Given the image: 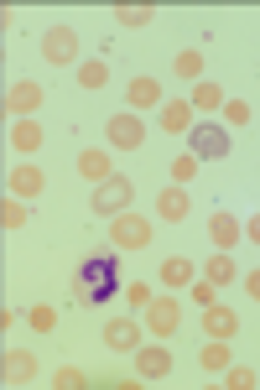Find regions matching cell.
Instances as JSON below:
<instances>
[{
	"label": "cell",
	"mask_w": 260,
	"mask_h": 390,
	"mask_svg": "<svg viewBox=\"0 0 260 390\" xmlns=\"http://www.w3.org/2000/svg\"><path fill=\"white\" fill-rule=\"evenodd\" d=\"M250 239H255V245H260V219H250Z\"/></svg>",
	"instance_id": "cell-29"
},
{
	"label": "cell",
	"mask_w": 260,
	"mask_h": 390,
	"mask_svg": "<svg viewBox=\"0 0 260 390\" xmlns=\"http://www.w3.org/2000/svg\"><path fill=\"white\" fill-rule=\"evenodd\" d=\"M214 104H219V89L203 84V89H198V110H214Z\"/></svg>",
	"instance_id": "cell-25"
},
{
	"label": "cell",
	"mask_w": 260,
	"mask_h": 390,
	"mask_svg": "<svg viewBox=\"0 0 260 390\" xmlns=\"http://www.w3.org/2000/svg\"><path fill=\"white\" fill-rule=\"evenodd\" d=\"M151 328L162 333V339L177 333V302H151Z\"/></svg>",
	"instance_id": "cell-9"
},
{
	"label": "cell",
	"mask_w": 260,
	"mask_h": 390,
	"mask_svg": "<svg viewBox=\"0 0 260 390\" xmlns=\"http://www.w3.org/2000/svg\"><path fill=\"white\" fill-rule=\"evenodd\" d=\"M156 99V84L151 78H141V84H130V104H151Z\"/></svg>",
	"instance_id": "cell-21"
},
{
	"label": "cell",
	"mask_w": 260,
	"mask_h": 390,
	"mask_svg": "<svg viewBox=\"0 0 260 390\" xmlns=\"http://www.w3.org/2000/svg\"><path fill=\"white\" fill-rule=\"evenodd\" d=\"M156 208H162V219H188V193H182V187H167Z\"/></svg>",
	"instance_id": "cell-10"
},
{
	"label": "cell",
	"mask_w": 260,
	"mask_h": 390,
	"mask_svg": "<svg viewBox=\"0 0 260 390\" xmlns=\"http://www.w3.org/2000/svg\"><path fill=\"white\" fill-rule=\"evenodd\" d=\"M141 375H167V354L162 348H146V354H141Z\"/></svg>",
	"instance_id": "cell-20"
},
{
	"label": "cell",
	"mask_w": 260,
	"mask_h": 390,
	"mask_svg": "<svg viewBox=\"0 0 260 390\" xmlns=\"http://www.w3.org/2000/svg\"><path fill=\"white\" fill-rule=\"evenodd\" d=\"M245 291H250V297L260 302V271H250V276H245Z\"/></svg>",
	"instance_id": "cell-28"
},
{
	"label": "cell",
	"mask_w": 260,
	"mask_h": 390,
	"mask_svg": "<svg viewBox=\"0 0 260 390\" xmlns=\"http://www.w3.org/2000/svg\"><path fill=\"white\" fill-rule=\"evenodd\" d=\"M52 322H58V317H52V313H47V307H32V328H42V333H47V328H52Z\"/></svg>",
	"instance_id": "cell-26"
},
{
	"label": "cell",
	"mask_w": 260,
	"mask_h": 390,
	"mask_svg": "<svg viewBox=\"0 0 260 390\" xmlns=\"http://www.w3.org/2000/svg\"><path fill=\"white\" fill-rule=\"evenodd\" d=\"M78 78H84L89 89H99L104 84V63H84V73H78Z\"/></svg>",
	"instance_id": "cell-24"
},
{
	"label": "cell",
	"mask_w": 260,
	"mask_h": 390,
	"mask_svg": "<svg viewBox=\"0 0 260 390\" xmlns=\"http://www.w3.org/2000/svg\"><path fill=\"white\" fill-rule=\"evenodd\" d=\"M224 365H229V348H224V344H208V348H203V370H214V375H219Z\"/></svg>",
	"instance_id": "cell-17"
},
{
	"label": "cell",
	"mask_w": 260,
	"mask_h": 390,
	"mask_svg": "<svg viewBox=\"0 0 260 390\" xmlns=\"http://www.w3.org/2000/svg\"><path fill=\"white\" fill-rule=\"evenodd\" d=\"M208 234H214V245H219V250H229L234 239H240V224H234L229 213H214V219H208Z\"/></svg>",
	"instance_id": "cell-7"
},
{
	"label": "cell",
	"mask_w": 260,
	"mask_h": 390,
	"mask_svg": "<svg viewBox=\"0 0 260 390\" xmlns=\"http://www.w3.org/2000/svg\"><path fill=\"white\" fill-rule=\"evenodd\" d=\"M115 291H120L115 255H84V260H78V297L84 302H110Z\"/></svg>",
	"instance_id": "cell-1"
},
{
	"label": "cell",
	"mask_w": 260,
	"mask_h": 390,
	"mask_svg": "<svg viewBox=\"0 0 260 390\" xmlns=\"http://www.w3.org/2000/svg\"><path fill=\"white\" fill-rule=\"evenodd\" d=\"M188 276H193V260H167V265H162V281H167V287H182Z\"/></svg>",
	"instance_id": "cell-15"
},
{
	"label": "cell",
	"mask_w": 260,
	"mask_h": 390,
	"mask_svg": "<svg viewBox=\"0 0 260 390\" xmlns=\"http://www.w3.org/2000/svg\"><path fill=\"white\" fill-rule=\"evenodd\" d=\"M32 375H37V359L32 354H21V348L6 354V380H32Z\"/></svg>",
	"instance_id": "cell-11"
},
{
	"label": "cell",
	"mask_w": 260,
	"mask_h": 390,
	"mask_svg": "<svg viewBox=\"0 0 260 390\" xmlns=\"http://www.w3.org/2000/svg\"><path fill=\"white\" fill-rule=\"evenodd\" d=\"M42 52H47L52 63H68V58H73V32H68V26H58V32L42 42Z\"/></svg>",
	"instance_id": "cell-8"
},
{
	"label": "cell",
	"mask_w": 260,
	"mask_h": 390,
	"mask_svg": "<svg viewBox=\"0 0 260 390\" xmlns=\"http://www.w3.org/2000/svg\"><path fill=\"white\" fill-rule=\"evenodd\" d=\"M130 198V182L125 177H104V187L94 193V213H120Z\"/></svg>",
	"instance_id": "cell-4"
},
{
	"label": "cell",
	"mask_w": 260,
	"mask_h": 390,
	"mask_svg": "<svg viewBox=\"0 0 260 390\" xmlns=\"http://www.w3.org/2000/svg\"><path fill=\"white\" fill-rule=\"evenodd\" d=\"M120 21H125V26H146L151 11H120Z\"/></svg>",
	"instance_id": "cell-27"
},
{
	"label": "cell",
	"mask_w": 260,
	"mask_h": 390,
	"mask_svg": "<svg viewBox=\"0 0 260 390\" xmlns=\"http://www.w3.org/2000/svg\"><path fill=\"white\" fill-rule=\"evenodd\" d=\"M198 68H203L198 52H182V58H177V73H182V78H198Z\"/></svg>",
	"instance_id": "cell-22"
},
{
	"label": "cell",
	"mask_w": 260,
	"mask_h": 390,
	"mask_svg": "<svg viewBox=\"0 0 260 390\" xmlns=\"http://www.w3.org/2000/svg\"><path fill=\"white\" fill-rule=\"evenodd\" d=\"M11 187H16V193H37V187H42V172H32V167H21L16 177H11Z\"/></svg>",
	"instance_id": "cell-19"
},
{
	"label": "cell",
	"mask_w": 260,
	"mask_h": 390,
	"mask_svg": "<svg viewBox=\"0 0 260 390\" xmlns=\"http://www.w3.org/2000/svg\"><path fill=\"white\" fill-rule=\"evenodd\" d=\"M115 245L120 250H146L151 245V224L141 219V213H120V219H115Z\"/></svg>",
	"instance_id": "cell-2"
},
{
	"label": "cell",
	"mask_w": 260,
	"mask_h": 390,
	"mask_svg": "<svg viewBox=\"0 0 260 390\" xmlns=\"http://www.w3.org/2000/svg\"><path fill=\"white\" fill-rule=\"evenodd\" d=\"M188 115H193V110H188V104H167V115H162V125H167V130H188Z\"/></svg>",
	"instance_id": "cell-18"
},
{
	"label": "cell",
	"mask_w": 260,
	"mask_h": 390,
	"mask_svg": "<svg viewBox=\"0 0 260 390\" xmlns=\"http://www.w3.org/2000/svg\"><path fill=\"white\" fill-rule=\"evenodd\" d=\"M208 281H219V287H224V281H234V260H229L224 250H219L214 260H208Z\"/></svg>",
	"instance_id": "cell-14"
},
{
	"label": "cell",
	"mask_w": 260,
	"mask_h": 390,
	"mask_svg": "<svg viewBox=\"0 0 260 390\" xmlns=\"http://www.w3.org/2000/svg\"><path fill=\"white\" fill-rule=\"evenodd\" d=\"M37 141H42V136H37V125H32V120H26V125L16 130V146H21V151H32Z\"/></svg>",
	"instance_id": "cell-23"
},
{
	"label": "cell",
	"mask_w": 260,
	"mask_h": 390,
	"mask_svg": "<svg viewBox=\"0 0 260 390\" xmlns=\"http://www.w3.org/2000/svg\"><path fill=\"white\" fill-rule=\"evenodd\" d=\"M78 172H84V177H110V156L104 151H84L78 156Z\"/></svg>",
	"instance_id": "cell-12"
},
{
	"label": "cell",
	"mask_w": 260,
	"mask_h": 390,
	"mask_svg": "<svg viewBox=\"0 0 260 390\" xmlns=\"http://www.w3.org/2000/svg\"><path fill=\"white\" fill-rule=\"evenodd\" d=\"M110 141L120 146V151H136V146L146 141V130H141L136 115H115V120H110Z\"/></svg>",
	"instance_id": "cell-5"
},
{
	"label": "cell",
	"mask_w": 260,
	"mask_h": 390,
	"mask_svg": "<svg viewBox=\"0 0 260 390\" xmlns=\"http://www.w3.org/2000/svg\"><path fill=\"white\" fill-rule=\"evenodd\" d=\"M104 339H110V348H130V344H136V322H110Z\"/></svg>",
	"instance_id": "cell-13"
},
{
	"label": "cell",
	"mask_w": 260,
	"mask_h": 390,
	"mask_svg": "<svg viewBox=\"0 0 260 390\" xmlns=\"http://www.w3.org/2000/svg\"><path fill=\"white\" fill-rule=\"evenodd\" d=\"M37 99H42V94H37L32 84H21V89H16V94H11V99H6V110H32Z\"/></svg>",
	"instance_id": "cell-16"
},
{
	"label": "cell",
	"mask_w": 260,
	"mask_h": 390,
	"mask_svg": "<svg viewBox=\"0 0 260 390\" xmlns=\"http://www.w3.org/2000/svg\"><path fill=\"white\" fill-rule=\"evenodd\" d=\"M203 328L214 333V339H229V333L240 328V317H234L229 307H208V313H203Z\"/></svg>",
	"instance_id": "cell-6"
},
{
	"label": "cell",
	"mask_w": 260,
	"mask_h": 390,
	"mask_svg": "<svg viewBox=\"0 0 260 390\" xmlns=\"http://www.w3.org/2000/svg\"><path fill=\"white\" fill-rule=\"evenodd\" d=\"M193 156H203V161L229 156V136L219 125H193Z\"/></svg>",
	"instance_id": "cell-3"
}]
</instances>
